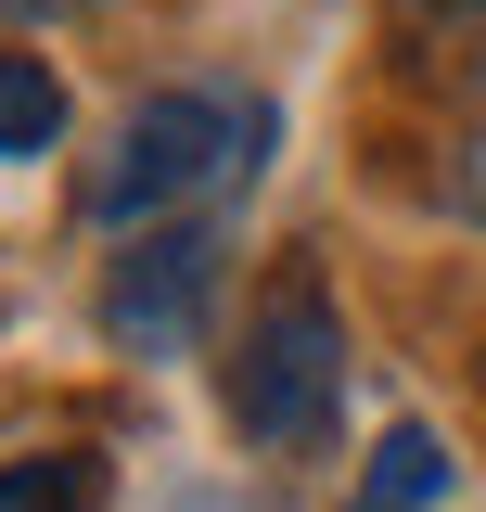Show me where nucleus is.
<instances>
[{
  "label": "nucleus",
  "instance_id": "f03ea898",
  "mask_svg": "<svg viewBox=\"0 0 486 512\" xmlns=\"http://www.w3.org/2000/svg\"><path fill=\"white\" fill-rule=\"evenodd\" d=\"M333 410H346V320H333V295L307 269H282L231 346V423L256 448H320Z\"/></svg>",
  "mask_w": 486,
  "mask_h": 512
},
{
  "label": "nucleus",
  "instance_id": "20e7f679",
  "mask_svg": "<svg viewBox=\"0 0 486 512\" xmlns=\"http://www.w3.org/2000/svg\"><path fill=\"white\" fill-rule=\"evenodd\" d=\"M435 500H448V448H435V423H384L346 512H435Z\"/></svg>",
  "mask_w": 486,
  "mask_h": 512
},
{
  "label": "nucleus",
  "instance_id": "423d86ee",
  "mask_svg": "<svg viewBox=\"0 0 486 512\" xmlns=\"http://www.w3.org/2000/svg\"><path fill=\"white\" fill-rule=\"evenodd\" d=\"M0 512H103V461L39 448V461H13V474H0Z\"/></svg>",
  "mask_w": 486,
  "mask_h": 512
},
{
  "label": "nucleus",
  "instance_id": "7ed1b4c3",
  "mask_svg": "<svg viewBox=\"0 0 486 512\" xmlns=\"http://www.w3.org/2000/svg\"><path fill=\"white\" fill-rule=\"evenodd\" d=\"M218 218H180V231H141V244L103 269V333H116L128 359H192L205 346V308H218Z\"/></svg>",
  "mask_w": 486,
  "mask_h": 512
},
{
  "label": "nucleus",
  "instance_id": "0eeeda50",
  "mask_svg": "<svg viewBox=\"0 0 486 512\" xmlns=\"http://www.w3.org/2000/svg\"><path fill=\"white\" fill-rule=\"evenodd\" d=\"M435 205H448L461 231H486V116L448 141V167H435Z\"/></svg>",
  "mask_w": 486,
  "mask_h": 512
},
{
  "label": "nucleus",
  "instance_id": "39448f33",
  "mask_svg": "<svg viewBox=\"0 0 486 512\" xmlns=\"http://www.w3.org/2000/svg\"><path fill=\"white\" fill-rule=\"evenodd\" d=\"M64 141V77L39 52H0V167L13 154H52Z\"/></svg>",
  "mask_w": 486,
  "mask_h": 512
},
{
  "label": "nucleus",
  "instance_id": "6e6552de",
  "mask_svg": "<svg viewBox=\"0 0 486 512\" xmlns=\"http://www.w3.org/2000/svg\"><path fill=\"white\" fill-rule=\"evenodd\" d=\"M0 13H13V26H39V13H77V0H0Z\"/></svg>",
  "mask_w": 486,
  "mask_h": 512
},
{
  "label": "nucleus",
  "instance_id": "f257e3e1",
  "mask_svg": "<svg viewBox=\"0 0 486 512\" xmlns=\"http://www.w3.org/2000/svg\"><path fill=\"white\" fill-rule=\"evenodd\" d=\"M256 154H269V103L231 90V77H180V90H154L141 116L103 141V167H90V231H180V218H218L243 180H256Z\"/></svg>",
  "mask_w": 486,
  "mask_h": 512
}]
</instances>
